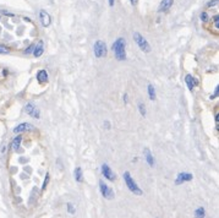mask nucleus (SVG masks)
<instances>
[{
	"label": "nucleus",
	"instance_id": "nucleus-24",
	"mask_svg": "<svg viewBox=\"0 0 219 218\" xmlns=\"http://www.w3.org/2000/svg\"><path fill=\"white\" fill-rule=\"evenodd\" d=\"M218 5V0H211L209 2H207V7H212V6H217Z\"/></svg>",
	"mask_w": 219,
	"mask_h": 218
},
{
	"label": "nucleus",
	"instance_id": "nucleus-22",
	"mask_svg": "<svg viewBox=\"0 0 219 218\" xmlns=\"http://www.w3.org/2000/svg\"><path fill=\"white\" fill-rule=\"evenodd\" d=\"M49 173H47L45 174V178H44V181H43V185H42V190L44 191L45 189H47V186H48V184H49Z\"/></svg>",
	"mask_w": 219,
	"mask_h": 218
},
{
	"label": "nucleus",
	"instance_id": "nucleus-28",
	"mask_svg": "<svg viewBox=\"0 0 219 218\" xmlns=\"http://www.w3.org/2000/svg\"><path fill=\"white\" fill-rule=\"evenodd\" d=\"M218 93H219V88H218V86L216 87V91H214V93L213 95H211V97L209 98L211 99H216L217 97H218Z\"/></svg>",
	"mask_w": 219,
	"mask_h": 218
},
{
	"label": "nucleus",
	"instance_id": "nucleus-31",
	"mask_svg": "<svg viewBox=\"0 0 219 218\" xmlns=\"http://www.w3.org/2000/svg\"><path fill=\"white\" fill-rule=\"evenodd\" d=\"M219 115H218V113L216 114V126H217V129H218V126H219Z\"/></svg>",
	"mask_w": 219,
	"mask_h": 218
},
{
	"label": "nucleus",
	"instance_id": "nucleus-30",
	"mask_svg": "<svg viewBox=\"0 0 219 218\" xmlns=\"http://www.w3.org/2000/svg\"><path fill=\"white\" fill-rule=\"evenodd\" d=\"M218 19H219V16L218 15H216L214 17H213V21H214V26H216V28L218 30L219 28V22H218Z\"/></svg>",
	"mask_w": 219,
	"mask_h": 218
},
{
	"label": "nucleus",
	"instance_id": "nucleus-23",
	"mask_svg": "<svg viewBox=\"0 0 219 218\" xmlns=\"http://www.w3.org/2000/svg\"><path fill=\"white\" fill-rule=\"evenodd\" d=\"M36 192H37V189L34 188V189L32 190V194H31V198H30V203H31V205L33 203V200L37 197V196H36Z\"/></svg>",
	"mask_w": 219,
	"mask_h": 218
},
{
	"label": "nucleus",
	"instance_id": "nucleus-18",
	"mask_svg": "<svg viewBox=\"0 0 219 218\" xmlns=\"http://www.w3.org/2000/svg\"><path fill=\"white\" fill-rule=\"evenodd\" d=\"M148 96H149V99L151 100H154L156 99V90L153 87V85H148Z\"/></svg>",
	"mask_w": 219,
	"mask_h": 218
},
{
	"label": "nucleus",
	"instance_id": "nucleus-8",
	"mask_svg": "<svg viewBox=\"0 0 219 218\" xmlns=\"http://www.w3.org/2000/svg\"><path fill=\"white\" fill-rule=\"evenodd\" d=\"M39 20L43 27H48L52 23V17H50V15L45 10H40L39 11Z\"/></svg>",
	"mask_w": 219,
	"mask_h": 218
},
{
	"label": "nucleus",
	"instance_id": "nucleus-17",
	"mask_svg": "<svg viewBox=\"0 0 219 218\" xmlns=\"http://www.w3.org/2000/svg\"><path fill=\"white\" fill-rule=\"evenodd\" d=\"M34 109H36V105H34L32 102L27 103V104H26V107H25V110H26V113H27V114H30V115H32V113L34 112Z\"/></svg>",
	"mask_w": 219,
	"mask_h": 218
},
{
	"label": "nucleus",
	"instance_id": "nucleus-9",
	"mask_svg": "<svg viewBox=\"0 0 219 218\" xmlns=\"http://www.w3.org/2000/svg\"><path fill=\"white\" fill-rule=\"evenodd\" d=\"M174 0H162L158 6V12H167L170 10V7L173 6Z\"/></svg>",
	"mask_w": 219,
	"mask_h": 218
},
{
	"label": "nucleus",
	"instance_id": "nucleus-10",
	"mask_svg": "<svg viewBox=\"0 0 219 218\" xmlns=\"http://www.w3.org/2000/svg\"><path fill=\"white\" fill-rule=\"evenodd\" d=\"M43 53H44V44H43V42L39 40L38 43H37V45H34V49H33V55L36 57V58H39L43 55Z\"/></svg>",
	"mask_w": 219,
	"mask_h": 218
},
{
	"label": "nucleus",
	"instance_id": "nucleus-27",
	"mask_svg": "<svg viewBox=\"0 0 219 218\" xmlns=\"http://www.w3.org/2000/svg\"><path fill=\"white\" fill-rule=\"evenodd\" d=\"M32 117H33V118H36V119H38V118H39V109H38L37 107H36L34 112L32 113Z\"/></svg>",
	"mask_w": 219,
	"mask_h": 218
},
{
	"label": "nucleus",
	"instance_id": "nucleus-26",
	"mask_svg": "<svg viewBox=\"0 0 219 218\" xmlns=\"http://www.w3.org/2000/svg\"><path fill=\"white\" fill-rule=\"evenodd\" d=\"M67 211H69V213H75V208H74V205L72 203H67Z\"/></svg>",
	"mask_w": 219,
	"mask_h": 218
},
{
	"label": "nucleus",
	"instance_id": "nucleus-13",
	"mask_svg": "<svg viewBox=\"0 0 219 218\" xmlns=\"http://www.w3.org/2000/svg\"><path fill=\"white\" fill-rule=\"evenodd\" d=\"M37 80H38L39 83L47 82L48 81V74H47V71L45 70H39L38 74H37Z\"/></svg>",
	"mask_w": 219,
	"mask_h": 218
},
{
	"label": "nucleus",
	"instance_id": "nucleus-32",
	"mask_svg": "<svg viewBox=\"0 0 219 218\" xmlns=\"http://www.w3.org/2000/svg\"><path fill=\"white\" fill-rule=\"evenodd\" d=\"M130 1H131V4H132V5H134V6H135V5H137V4H139V0H130Z\"/></svg>",
	"mask_w": 219,
	"mask_h": 218
},
{
	"label": "nucleus",
	"instance_id": "nucleus-4",
	"mask_svg": "<svg viewBox=\"0 0 219 218\" xmlns=\"http://www.w3.org/2000/svg\"><path fill=\"white\" fill-rule=\"evenodd\" d=\"M93 52H94V55L96 58H104L107 55V44L103 40H97L94 43V47H93Z\"/></svg>",
	"mask_w": 219,
	"mask_h": 218
},
{
	"label": "nucleus",
	"instance_id": "nucleus-3",
	"mask_svg": "<svg viewBox=\"0 0 219 218\" xmlns=\"http://www.w3.org/2000/svg\"><path fill=\"white\" fill-rule=\"evenodd\" d=\"M134 39H135V42L137 43L139 48L143 52V53H149V52L152 50L149 43L147 42V39H146L139 32H135V33H134Z\"/></svg>",
	"mask_w": 219,
	"mask_h": 218
},
{
	"label": "nucleus",
	"instance_id": "nucleus-2",
	"mask_svg": "<svg viewBox=\"0 0 219 218\" xmlns=\"http://www.w3.org/2000/svg\"><path fill=\"white\" fill-rule=\"evenodd\" d=\"M122 177H124V180H125V184H126L127 189H129L132 194H135V195H137V196H141V195L143 194V191L139 189V186L137 185V183L132 179L131 174H130V172H125Z\"/></svg>",
	"mask_w": 219,
	"mask_h": 218
},
{
	"label": "nucleus",
	"instance_id": "nucleus-5",
	"mask_svg": "<svg viewBox=\"0 0 219 218\" xmlns=\"http://www.w3.org/2000/svg\"><path fill=\"white\" fill-rule=\"evenodd\" d=\"M99 190H100V194L103 195V197L107 198V200H113L115 194L113 191V189L110 186H108L103 180H99Z\"/></svg>",
	"mask_w": 219,
	"mask_h": 218
},
{
	"label": "nucleus",
	"instance_id": "nucleus-21",
	"mask_svg": "<svg viewBox=\"0 0 219 218\" xmlns=\"http://www.w3.org/2000/svg\"><path fill=\"white\" fill-rule=\"evenodd\" d=\"M10 49L9 47H6L5 44H0V54H9Z\"/></svg>",
	"mask_w": 219,
	"mask_h": 218
},
{
	"label": "nucleus",
	"instance_id": "nucleus-11",
	"mask_svg": "<svg viewBox=\"0 0 219 218\" xmlns=\"http://www.w3.org/2000/svg\"><path fill=\"white\" fill-rule=\"evenodd\" d=\"M143 153H144V157H146V160H147L148 165H149V167H154V157H153V155L151 153V151H149L148 147H146V148L143 150Z\"/></svg>",
	"mask_w": 219,
	"mask_h": 218
},
{
	"label": "nucleus",
	"instance_id": "nucleus-1",
	"mask_svg": "<svg viewBox=\"0 0 219 218\" xmlns=\"http://www.w3.org/2000/svg\"><path fill=\"white\" fill-rule=\"evenodd\" d=\"M125 47H126V42H125L124 38H118V39L113 43L112 49H113V52H114V54H115V58L118 60H120V61L126 59V50H125Z\"/></svg>",
	"mask_w": 219,
	"mask_h": 218
},
{
	"label": "nucleus",
	"instance_id": "nucleus-25",
	"mask_svg": "<svg viewBox=\"0 0 219 218\" xmlns=\"http://www.w3.org/2000/svg\"><path fill=\"white\" fill-rule=\"evenodd\" d=\"M33 49H34V44H31L26 50H25V54H30V53H33Z\"/></svg>",
	"mask_w": 219,
	"mask_h": 218
},
{
	"label": "nucleus",
	"instance_id": "nucleus-15",
	"mask_svg": "<svg viewBox=\"0 0 219 218\" xmlns=\"http://www.w3.org/2000/svg\"><path fill=\"white\" fill-rule=\"evenodd\" d=\"M21 142H22V136H21V135H17V136L14 139L12 143H11V147H12L14 151H17V150L20 148Z\"/></svg>",
	"mask_w": 219,
	"mask_h": 218
},
{
	"label": "nucleus",
	"instance_id": "nucleus-33",
	"mask_svg": "<svg viewBox=\"0 0 219 218\" xmlns=\"http://www.w3.org/2000/svg\"><path fill=\"white\" fill-rule=\"evenodd\" d=\"M7 74H9V71H7L6 69H4V70H2V75H4V76H6Z\"/></svg>",
	"mask_w": 219,
	"mask_h": 218
},
{
	"label": "nucleus",
	"instance_id": "nucleus-7",
	"mask_svg": "<svg viewBox=\"0 0 219 218\" xmlns=\"http://www.w3.org/2000/svg\"><path fill=\"white\" fill-rule=\"evenodd\" d=\"M194 179V175L191 173H179L178 177L175 179V184L176 185H181L186 181H191Z\"/></svg>",
	"mask_w": 219,
	"mask_h": 218
},
{
	"label": "nucleus",
	"instance_id": "nucleus-20",
	"mask_svg": "<svg viewBox=\"0 0 219 218\" xmlns=\"http://www.w3.org/2000/svg\"><path fill=\"white\" fill-rule=\"evenodd\" d=\"M139 114H141L142 117H146L147 110H146V105H144L143 103H139Z\"/></svg>",
	"mask_w": 219,
	"mask_h": 218
},
{
	"label": "nucleus",
	"instance_id": "nucleus-19",
	"mask_svg": "<svg viewBox=\"0 0 219 218\" xmlns=\"http://www.w3.org/2000/svg\"><path fill=\"white\" fill-rule=\"evenodd\" d=\"M204 215H206V211L203 207H198L195 211V218H204Z\"/></svg>",
	"mask_w": 219,
	"mask_h": 218
},
{
	"label": "nucleus",
	"instance_id": "nucleus-14",
	"mask_svg": "<svg viewBox=\"0 0 219 218\" xmlns=\"http://www.w3.org/2000/svg\"><path fill=\"white\" fill-rule=\"evenodd\" d=\"M28 128H32L30 124H27V123H22L20 125H17L15 129H14V132L15 134H21L22 131H25V130H27Z\"/></svg>",
	"mask_w": 219,
	"mask_h": 218
},
{
	"label": "nucleus",
	"instance_id": "nucleus-12",
	"mask_svg": "<svg viewBox=\"0 0 219 218\" xmlns=\"http://www.w3.org/2000/svg\"><path fill=\"white\" fill-rule=\"evenodd\" d=\"M185 82H186V85H187V87H189V90L190 91H192L194 90V87L197 85V81L192 77V75H190V74H187L186 75V77H185Z\"/></svg>",
	"mask_w": 219,
	"mask_h": 218
},
{
	"label": "nucleus",
	"instance_id": "nucleus-34",
	"mask_svg": "<svg viewBox=\"0 0 219 218\" xmlns=\"http://www.w3.org/2000/svg\"><path fill=\"white\" fill-rule=\"evenodd\" d=\"M109 5H110V6H114V0H109Z\"/></svg>",
	"mask_w": 219,
	"mask_h": 218
},
{
	"label": "nucleus",
	"instance_id": "nucleus-29",
	"mask_svg": "<svg viewBox=\"0 0 219 218\" xmlns=\"http://www.w3.org/2000/svg\"><path fill=\"white\" fill-rule=\"evenodd\" d=\"M201 20L203 21V22L208 21V15H207V12H202V14H201Z\"/></svg>",
	"mask_w": 219,
	"mask_h": 218
},
{
	"label": "nucleus",
	"instance_id": "nucleus-35",
	"mask_svg": "<svg viewBox=\"0 0 219 218\" xmlns=\"http://www.w3.org/2000/svg\"><path fill=\"white\" fill-rule=\"evenodd\" d=\"M124 102H125V103L127 102V95H125V96H124Z\"/></svg>",
	"mask_w": 219,
	"mask_h": 218
},
{
	"label": "nucleus",
	"instance_id": "nucleus-6",
	"mask_svg": "<svg viewBox=\"0 0 219 218\" xmlns=\"http://www.w3.org/2000/svg\"><path fill=\"white\" fill-rule=\"evenodd\" d=\"M102 174L109 181H115V179H116V174L112 170V168L108 164H103L102 165Z\"/></svg>",
	"mask_w": 219,
	"mask_h": 218
},
{
	"label": "nucleus",
	"instance_id": "nucleus-16",
	"mask_svg": "<svg viewBox=\"0 0 219 218\" xmlns=\"http://www.w3.org/2000/svg\"><path fill=\"white\" fill-rule=\"evenodd\" d=\"M74 175H75V180H76L77 183H82V181H83V174H82V169H81V167H76Z\"/></svg>",
	"mask_w": 219,
	"mask_h": 218
},
{
	"label": "nucleus",
	"instance_id": "nucleus-36",
	"mask_svg": "<svg viewBox=\"0 0 219 218\" xmlns=\"http://www.w3.org/2000/svg\"><path fill=\"white\" fill-rule=\"evenodd\" d=\"M23 20H25V21H27V22H30V21H31V20H30V19H28V17H25Z\"/></svg>",
	"mask_w": 219,
	"mask_h": 218
}]
</instances>
